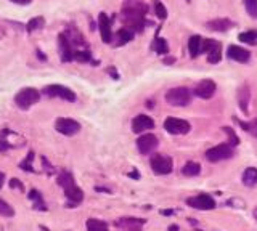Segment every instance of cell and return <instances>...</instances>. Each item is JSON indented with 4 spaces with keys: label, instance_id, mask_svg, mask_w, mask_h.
Returning a JSON list of instances; mask_svg holds the SVG:
<instances>
[{
    "label": "cell",
    "instance_id": "obj_10",
    "mask_svg": "<svg viewBox=\"0 0 257 231\" xmlns=\"http://www.w3.org/2000/svg\"><path fill=\"white\" fill-rule=\"evenodd\" d=\"M201 52H204L207 55V61L211 64H216L222 58V53H220V44L217 40L206 39L201 42Z\"/></svg>",
    "mask_w": 257,
    "mask_h": 231
},
{
    "label": "cell",
    "instance_id": "obj_43",
    "mask_svg": "<svg viewBox=\"0 0 257 231\" xmlns=\"http://www.w3.org/2000/svg\"><path fill=\"white\" fill-rule=\"evenodd\" d=\"M40 230H42V231H50V230H48V228H45V227H40Z\"/></svg>",
    "mask_w": 257,
    "mask_h": 231
},
{
    "label": "cell",
    "instance_id": "obj_33",
    "mask_svg": "<svg viewBox=\"0 0 257 231\" xmlns=\"http://www.w3.org/2000/svg\"><path fill=\"white\" fill-rule=\"evenodd\" d=\"M155 13H156V16L159 18V20H166L167 18V10L162 5V2H159V0H156L155 2Z\"/></svg>",
    "mask_w": 257,
    "mask_h": 231
},
{
    "label": "cell",
    "instance_id": "obj_13",
    "mask_svg": "<svg viewBox=\"0 0 257 231\" xmlns=\"http://www.w3.org/2000/svg\"><path fill=\"white\" fill-rule=\"evenodd\" d=\"M216 90H217L216 84H214L211 79H204V81H201L196 87H194V95L203 100H209L214 96V93H216Z\"/></svg>",
    "mask_w": 257,
    "mask_h": 231
},
{
    "label": "cell",
    "instance_id": "obj_20",
    "mask_svg": "<svg viewBox=\"0 0 257 231\" xmlns=\"http://www.w3.org/2000/svg\"><path fill=\"white\" fill-rule=\"evenodd\" d=\"M66 35V39L69 40V44L72 47H77V48H82V47H87V44H85V40H84V35L77 31L76 28H69L68 31L63 32Z\"/></svg>",
    "mask_w": 257,
    "mask_h": 231
},
{
    "label": "cell",
    "instance_id": "obj_8",
    "mask_svg": "<svg viewBox=\"0 0 257 231\" xmlns=\"http://www.w3.org/2000/svg\"><path fill=\"white\" fill-rule=\"evenodd\" d=\"M55 129L57 132H60L61 135H66V137H72L79 133L81 130V124L77 122L74 119H68V117H58L55 120Z\"/></svg>",
    "mask_w": 257,
    "mask_h": 231
},
{
    "label": "cell",
    "instance_id": "obj_28",
    "mask_svg": "<svg viewBox=\"0 0 257 231\" xmlns=\"http://www.w3.org/2000/svg\"><path fill=\"white\" fill-rule=\"evenodd\" d=\"M240 40L244 42V44L256 45L257 44V31H248V32L240 34Z\"/></svg>",
    "mask_w": 257,
    "mask_h": 231
},
{
    "label": "cell",
    "instance_id": "obj_19",
    "mask_svg": "<svg viewBox=\"0 0 257 231\" xmlns=\"http://www.w3.org/2000/svg\"><path fill=\"white\" fill-rule=\"evenodd\" d=\"M206 26L211 29V31H217V32H224L228 31L230 28H233V23L227 18H217V20H211L206 23Z\"/></svg>",
    "mask_w": 257,
    "mask_h": 231
},
{
    "label": "cell",
    "instance_id": "obj_22",
    "mask_svg": "<svg viewBox=\"0 0 257 231\" xmlns=\"http://www.w3.org/2000/svg\"><path fill=\"white\" fill-rule=\"evenodd\" d=\"M201 42L203 39L199 35H192L188 40V52H190V57L192 58H198L199 53H201Z\"/></svg>",
    "mask_w": 257,
    "mask_h": 231
},
{
    "label": "cell",
    "instance_id": "obj_7",
    "mask_svg": "<svg viewBox=\"0 0 257 231\" xmlns=\"http://www.w3.org/2000/svg\"><path fill=\"white\" fill-rule=\"evenodd\" d=\"M233 154H235V151H233V146H231V144H219V146L207 149L204 156L209 162H220V161L233 157Z\"/></svg>",
    "mask_w": 257,
    "mask_h": 231
},
{
    "label": "cell",
    "instance_id": "obj_11",
    "mask_svg": "<svg viewBox=\"0 0 257 231\" xmlns=\"http://www.w3.org/2000/svg\"><path fill=\"white\" fill-rule=\"evenodd\" d=\"M164 129L166 132L172 133V135H185L190 132V124L183 119H177V117H167L164 120Z\"/></svg>",
    "mask_w": 257,
    "mask_h": 231
},
{
    "label": "cell",
    "instance_id": "obj_41",
    "mask_svg": "<svg viewBox=\"0 0 257 231\" xmlns=\"http://www.w3.org/2000/svg\"><path fill=\"white\" fill-rule=\"evenodd\" d=\"M3 181H5V177H3V173L0 172V190H2V186H3Z\"/></svg>",
    "mask_w": 257,
    "mask_h": 231
},
{
    "label": "cell",
    "instance_id": "obj_4",
    "mask_svg": "<svg viewBox=\"0 0 257 231\" xmlns=\"http://www.w3.org/2000/svg\"><path fill=\"white\" fill-rule=\"evenodd\" d=\"M42 93L48 98H61V100H66L69 103H74L76 101V93L72 92L71 88L64 87V85H60V84H52V85H47L42 90Z\"/></svg>",
    "mask_w": 257,
    "mask_h": 231
},
{
    "label": "cell",
    "instance_id": "obj_26",
    "mask_svg": "<svg viewBox=\"0 0 257 231\" xmlns=\"http://www.w3.org/2000/svg\"><path fill=\"white\" fill-rule=\"evenodd\" d=\"M85 227H87V231H109L108 225L103 220H98V218H89Z\"/></svg>",
    "mask_w": 257,
    "mask_h": 231
},
{
    "label": "cell",
    "instance_id": "obj_36",
    "mask_svg": "<svg viewBox=\"0 0 257 231\" xmlns=\"http://www.w3.org/2000/svg\"><path fill=\"white\" fill-rule=\"evenodd\" d=\"M32 159H34V153H32V151H31V153L28 154L26 159H24V161L20 164V167H21L23 170H26V172H34V169L31 167V161H32Z\"/></svg>",
    "mask_w": 257,
    "mask_h": 231
},
{
    "label": "cell",
    "instance_id": "obj_35",
    "mask_svg": "<svg viewBox=\"0 0 257 231\" xmlns=\"http://www.w3.org/2000/svg\"><path fill=\"white\" fill-rule=\"evenodd\" d=\"M224 130H225V133L228 135V140H230L228 144H231V146H236V144L240 143V138L236 137V133H235L233 130H231L230 127H224Z\"/></svg>",
    "mask_w": 257,
    "mask_h": 231
},
{
    "label": "cell",
    "instance_id": "obj_31",
    "mask_svg": "<svg viewBox=\"0 0 257 231\" xmlns=\"http://www.w3.org/2000/svg\"><path fill=\"white\" fill-rule=\"evenodd\" d=\"M74 59L79 63H89L92 59V55L89 50H76L74 52Z\"/></svg>",
    "mask_w": 257,
    "mask_h": 231
},
{
    "label": "cell",
    "instance_id": "obj_44",
    "mask_svg": "<svg viewBox=\"0 0 257 231\" xmlns=\"http://www.w3.org/2000/svg\"><path fill=\"white\" fill-rule=\"evenodd\" d=\"M254 218L257 220V209H254Z\"/></svg>",
    "mask_w": 257,
    "mask_h": 231
},
{
    "label": "cell",
    "instance_id": "obj_29",
    "mask_svg": "<svg viewBox=\"0 0 257 231\" xmlns=\"http://www.w3.org/2000/svg\"><path fill=\"white\" fill-rule=\"evenodd\" d=\"M45 24V20L42 16H37V18H32L29 23H28V32H32V31H37L42 26Z\"/></svg>",
    "mask_w": 257,
    "mask_h": 231
},
{
    "label": "cell",
    "instance_id": "obj_45",
    "mask_svg": "<svg viewBox=\"0 0 257 231\" xmlns=\"http://www.w3.org/2000/svg\"><path fill=\"white\" fill-rule=\"evenodd\" d=\"M68 231H69V230H68Z\"/></svg>",
    "mask_w": 257,
    "mask_h": 231
},
{
    "label": "cell",
    "instance_id": "obj_14",
    "mask_svg": "<svg viewBox=\"0 0 257 231\" xmlns=\"http://www.w3.org/2000/svg\"><path fill=\"white\" fill-rule=\"evenodd\" d=\"M58 48H60V55H61V61L68 63L74 59V47L69 44V40L66 39L64 34L58 35Z\"/></svg>",
    "mask_w": 257,
    "mask_h": 231
},
{
    "label": "cell",
    "instance_id": "obj_1",
    "mask_svg": "<svg viewBox=\"0 0 257 231\" xmlns=\"http://www.w3.org/2000/svg\"><path fill=\"white\" fill-rule=\"evenodd\" d=\"M145 13H146V5L142 2L130 5V7L122 8V21H124L126 28L130 29L132 32H140L145 24Z\"/></svg>",
    "mask_w": 257,
    "mask_h": 231
},
{
    "label": "cell",
    "instance_id": "obj_24",
    "mask_svg": "<svg viewBox=\"0 0 257 231\" xmlns=\"http://www.w3.org/2000/svg\"><path fill=\"white\" fill-rule=\"evenodd\" d=\"M243 185L246 186H254L257 185V169L256 167H248L243 173Z\"/></svg>",
    "mask_w": 257,
    "mask_h": 231
},
{
    "label": "cell",
    "instance_id": "obj_12",
    "mask_svg": "<svg viewBox=\"0 0 257 231\" xmlns=\"http://www.w3.org/2000/svg\"><path fill=\"white\" fill-rule=\"evenodd\" d=\"M158 138L156 135H153V133H143L142 137L137 140V148L140 151V154H151L153 151L158 148Z\"/></svg>",
    "mask_w": 257,
    "mask_h": 231
},
{
    "label": "cell",
    "instance_id": "obj_25",
    "mask_svg": "<svg viewBox=\"0 0 257 231\" xmlns=\"http://www.w3.org/2000/svg\"><path fill=\"white\" fill-rule=\"evenodd\" d=\"M199 172H201V166L198 162H193V161L187 162L185 166L182 167V173L185 175V177H196Z\"/></svg>",
    "mask_w": 257,
    "mask_h": 231
},
{
    "label": "cell",
    "instance_id": "obj_3",
    "mask_svg": "<svg viewBox=\"0 0 257 231\" xmlns=\"http://www.w3.org/2000/svg\"><path fill=\"white\" fill-rule=\"evenodd\" d=\"M39 100H40L39 90H35L32 87H28V88L20 90V92H18L16 96H15L16 106L20 108V109H24V111H26V109H29L31 106H34Z\"/></svg>",
    "mask_w": 257,
    "mask_h": 231
},
{
    "label": "cell",
    "instance_id": "obj_34",
    "mask_svg": "<svg viewBox=\"0 0 257 231\" xmlns=\"http://www.w3.org/2000/svg\"><path fill=\"white\" fill-rule=\"evenodd\" d=\"M246 10L251 18H257V0H244Z\"/></svg>",
    "mask_w": 257,
    "mask_h": 231
},
{
    "label": "cell",
    "instance_id": "obj_38",
    "mask_svg": "<svg viewBox=\"0 0 257 231\" xmlns=\"http://www.w3.org/2000/svg\"><path fill=\"white\" fill-rule=\"evenodd\" d=\"M10 2H13L16 5H29L31 2H32V0H10Z\"/></svg>",
    "mask_w": 257,
    "mask_h": 231
},
{
    "label": "cell",
    "instance_id": "obj_37",
    "mask_svg": "<svg viewBox=\"0 0 257 231\" xmlns=\"http://www.w3.org/2000/svg\"><path fill=\"white\" fill-rule=\"evenodd\" d=\"M8 185H10V188H13V190L16 188V190H20L21 193L24 191V186H23V183H21V181L18 180V178H11Z\"/></svg>",
    "mask_w": 257,
    "mask_h": 231
},
{
    "label": "cell",
    "instance_id": "obj_32",
    "mask_svg": "<svg viewBox=\"0 0 257 231\" xmlns=\"http://www.w3.org/2000/svg\"><path fill=\"white\" fill-rule=\"evenodd\" d=\"M155 50L159 53V55H166L169 52V47H167V42L161 39V37H158L155 40Z\"/></svg>",
    "mask_w": 257,
    "mask_h": 231
},
{
    "label": "cell",
    "instance_id": "obj_21",
    "mask_svg": "<svg viewBox=\"0 0 257 231\" xmlns=\"http://www.w3.org/2000/svg\"><path fill=\"white\" fill-rule=\"evenodd\" d=\"M114 45L116 47H121V45H126L128 44L132 39H133V32L130 31V29H127V28H122L119 29L118 32H116V37H114Z\"/></svg>",
    "mask_w": 257,
    "mask_h": 231
},
{
    "label": "cell",
    "instance_id": "obj_27",
    "mask_svg": "<svg viewBox=\"0 0 257 231\" xmlns=\"http://www.w3.org/2000/svg\"><path fill=\"white\" fill-rule=\"evenodd\" d=\"M238 100H240V108L248 114V106H249V90H248V87L240 88V93H238Z\"/></svg>",
    "mask_w": 257,
    "mask_h": 231
},
{
    "label": "cell",
    "instance_id": "obj_15",
    "mask_svg": "<svg viewBox=\"0 0 257 231\" xmlns=\"http://www.w3.org/2000/svg\"><path fill=\"white\" fill-rule=\"evenodd\" d=\"M145 225V220L135 217H122L116 222V227L122 231H142V227Z\"/></svg>",
    "mask_w": 257,
    "mask_h": 231
},
{
    "label": "cell",
    "instance_id": "obj_9",
    "mask_svg": "<svg viewBox=\"0 0 257 231\" xmlns=\"http://www.w3.org/2000/svg\"><path fill=\"white\" fill-rule=\"evenodd\" d=\"M187 204L190 207L198 209V210H212V209H216V205H217L214 198L206 193L198 194V196H193V198H188Z\"/></svg>",
    "mask_w": 257,
    "mask_h": 231
},
{
    "label": "cell",
    "instance_id": "obj_5",
    "mask_svg": "<svg viewBox=\"0 0 257 231\" xmlns=\"http://www.w3.org/2000/svg\"><path fill=\"white\" fill-rule=\"evenodd\" d=\"M190 100H192V92L187 87H174L167 90L166 93V101L170 106H187Z\"/></svg>",
    "mask_w": 257,
    "mask_h": 231
},
{
    "label": "cell",
    "instance_id": "obj_18",
    "mask_svg": "<svg viewBox=\"0 0 257 231\" xmlns=\"http://www.w3.org/2000/svg\"><path fill=\"white\" fill-rule=\"evenodd\" d=\"M227 57L230 59H235V61L238 63H246L249 61V52L248 50H244V48L241 47H238V45H231L228 47V50H227Z\"/></svg>",
    "mask_w": 257,
    "mask_h": 231
},
{
    "label": "cell",
    "instance_id": "obj_23",
    "mask_svg": "<svg viewBox=\"0 0 257 231\" xmlns=\"http://www.w3.org/2000/svg\"><path fill=\"white\" fill-rule=\"evenodd\" d=\"M29 199L32 201V207L35 210H47V205L44 202V198L37 190H31L29 191Z\"/></svg>",
    "mask_w": 257,
    "mask_h": 231
},
{
    "label": "cell",
    "instance_id": "obj_2",
    "mask_svg": "<svg viewBox=\"0 0 257 231\" xmlns=\"http://www.w3.org/2000/svg\"><path fill=\"white\" fill-rule=\"evenodd\" d=\"M57 181H58V185L64 190L66 198H68V201H69L68 207H76L79 202H82L84 193H82L81 188L76 185L72 173H69V172H61L58 175V180Z\"/></svg>",
    "mask_w": 257,
    "mask_h": 231
},
{
    "label": "cell",
    "instance_id": "obj_17",
    "mask_svg": "<svg viewBox=\"0 0 257 231\" xmlns=\"http://www.w3.org/2000/svg\"><path fill=\"white\" fill-rule=\"evenodd\" d=\"M98 26H100V34H101V40L105 44H111L113 42V31H111V21L106 13H100L98 16Z\"/></svg>",
    "mask_w": 257,
    "mask_h": 231
},
{
    "label": "cell",
    "instance_id": "obj_42",
    "mask_svg": "<svg viewBox=\"0 0 257 231\" xmlns=\"http://www.w3.org/2000/svg\"><path fill=\"white\" fill-rule=\"evenodd\" d=\"M169 231H179V227H177V225H170Z\"/></svg>",
    "mask_w": 257,
    "mask_h": 231
},
{
    "label": "cell",
    "instance_id": "obj_16",
    "mask_svg": "<svg viewBox=\"0 0 257 231\" xmlns=\"http://www.w3.org/2000/svg\"><path fill=\"white\" fill-rule=\"evenodd\" d=\"M151 129H155V120H153L150 116L138 114L137 117L132 120V130L135 133H145Z\"/></svg>",
    "mask_w": 257,
    "mask_h": 231
},
{
    "label": "cell",
    "instance_id": "obj_30",
    "mask_svg": "<svg viewBox=\"0 0 257 231\" xmlns=\"http://www.w3.org/2000/svg\"><path fill=\"white\" fill-rule=\"evenodd\" d=\"M0 215H3V217H13L15 215L13 207H11L7 201H3V199H0Z\"/></svg>",
    "mask_w": 257,
    "mask_h": 231
},
{
    "label": "cell",
    "instance_id": "obj_40",
    "mask_svg": "<svg viewBox=\"0 0 257 231\" xmlns=\"http://www.w3.org/2000/svg\"><path fill=\"white\" fill-rule=\"evenodd\" d=\"M128 177H132V178H138V172H137V170H133V172L128 173Z\"/></svg>",
    "mask_w": 257,
    "mask_h": 231
},
{
    "label": "cell",
    "instance_id": "obj_6",
    "mask_svg": "<svg viewBox=\"0 0 257 231\" xmlns=\"http://www.w3.org/2000/svg\"><path fill=\"white\" fill-rule=\"evenodd\" d=\"M150 166L151 170L155 172L156 175H167L172 172L174 169V162L170 159L169 156H164V154H155L150 159Z\"/></svg>",
    "mask_w": 257,
    "mask_h": 231
},
{
    "label": "cell",
    "instance_id": "obj_39",
    "mask_svg": "<svg viewBox=\"0 0 257 231\" xmlns=\"http://www.w3.org/2000/svg\"><path fill=\"white\" fill-rule=\"evenodd\" d=\"M172 214H174V210H166V209L161 210V215H172Z\"/></svg>",
    "mask_w": 257,
    "mask_h": 231
}]
</instances>
